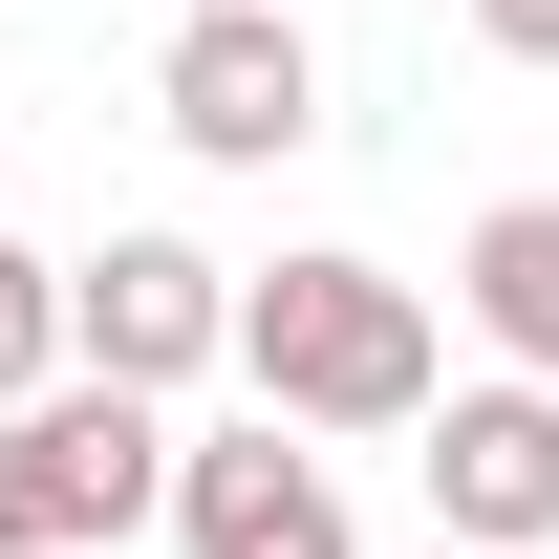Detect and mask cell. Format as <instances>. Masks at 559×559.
Instances as JSON below:
<instances>
[{"mask_svg":"<svg viewBox=\"0 0 559 559\" xmlns=\"http://www.w3.org/2000/svg\"><path fill=\"white\" fill-rule=\"evenodd\" d=\"M237 388H259V430H430V301L388 259H280V280H237Z\"/></svg>","mask_w":559,"mask_h":559,"instance_id":"obj_1","label":"cell"},{"mask_svg":"<svg viewBox=\"0 0 559 559\" xmlns=\"http://www.w3.org/2000/svg\"><path fill=\"white\" fill-rule=\"evenodd\" d=\"M130 516H173V430L130 388H22L0 409V559H108Z\"/></svg>","mask_w":559,"mask_h":559,"instance_id":"obj_2","label":"cell"},{"mask_svg":"<svg viewBox=\"0 0 559 559\" xmlns=\"http://www.w3.org/2000/svg\"><path fill=\"white\" fill-rule=\"evenodd\" d=\"M151 108H173V151H215V173L323 151V44H301V0H194L173 66H151Z\"/></svg>","mask_w":559,"mask_h":559,"instance_id":"obj_3","label":"cell"},{"mask_svg":"<svg viewBox=\"0 0 559 559\" xmlns=\"http://www.w3.org/2000/svg\"><path fill=\"white\" fill-rule=\"evenodd\" d=\"M215 345H237V280H215L194 237H108V259H66V388H130V409H173Z\"/></svg>","mask_w":559,"mask_h":559,"instance_id":"obj_4","label":"cell"},{"mask_svg":"<svg viewBox=\"0 0 559 559\" xmlns=\"http://www.w3.org/2000/svg\"><path fill=\"white\" fill-rule=\"evenodd\" d=\"M430 538L452 559H538L559 538V388H430Z\"/></svg>","mask_w":559,"mask_h":559,"instance_id":"obj_5","label":"cell"},{"mask_svg":"<svg viewBox=\"0 0 559 559\" xmlns=\"http://www.w3.org/2000/svg\"><path fill=\"white\" fill-rule=\"evenodd\" d=\"M173 538H194V559H366L301 430H215V452H173Z\"/></svg>","mask_w":559,"mask_h":559,"instance_id":"obj_6","label":"cell"},{"mask_svg":"<svg viewBox=\"0 0 559 559\" xmlns=\"http://www.w3.org/2000/svg\"><path fill=\"white\" fill-rule=\"evenodd\" d=\"M452 280H474V323L516 345V388H559V194H495Z\"/></svg>","mask_w":559,"mask_h":559,"instance_id":"obj_7","label":"cell"},{"mask_svg":"<svg viewBox=\"0 0 559 559\" xmlns=\"http://www.w3.org/2000/svg\"><path fill=\"white\" fill-rule=\"evenodd\" d=\"M22 388H66V259L0 237V409H22Z\"/></svg>","mask_w":559,"mask_h":559,"instance_id":"obj_8","label":"cell"},{"mask_svg":"<svg viewBox=\"0 0 559 559\" xmlns=\"http://www.w3.org/2000/svg\"><path fill=\"white\" fill-rule=\"evenodd\" d=\"M452 22H474L495 66H559V0H452Z\"/></svg>","mask_w":559,"mask_h":559,"instance_id":"obj_9","label":"cell"},{"mask_svg":"<svg viewBox=\"0 0 559 559\" xmlns=\"http://www.w3.org/2000/svg\"><path fill=\"white\" fill-rule=\"evenodd\" d=\"M430 559H452V538H430Z\"/></svg>","mask_w":559,"mask_h":559,"instance_id":"obj_10","label":"cell"}]
</instances>
